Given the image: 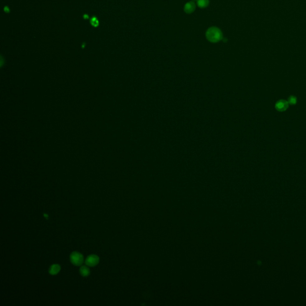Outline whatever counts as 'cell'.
Here are the masks:
<instances>
[{
    "instance_id": "6da1fadb",
    "label": "cell",
    "mask_w": 306,
    "mask_h": 306,
    "mask_svg": "<svg viewBox=\"0 0 306 306\" xmlns=\"http://www.w3.org/2000/svg\"><path fill=\"white\" fill-rule=\"evenodd\" d=\"M206 37L209 41L217 43L223 39V34L221 30L217 27H211L207 30Z\"/></svg>"
},
{
    "instance_id": "7a4b0ae2",
    "label": "cell",
    "mask_w": 306,
    "mask_h": 306,
    "mask_svg": "<svg viewBox=\"0 0 306 306\" xmlns=\"http://www.w3.org/2000/svg\"><path fill=\"white\" fill-rule=\"evenodd\" d=\"M70 259L71 262L77 266H80L83 263L84 258L82 254L78 252H73L71 254Z\"/></svg>"
},
{
    "instance_id": "3957f363",
    "label": "cell",
    "mask_w": 306,
    "mask_h": 306,
    "mask_svg": "<svg viewBox=\"0 0 306 306\" xmlns=\"http://www.w3.org/2000/svg\"><path fill=\"white\" fill-rule=\"evenodd\" d=\"M289 103L288 101L281 99L277 102L275 104V108L279 112H284L289 107Z\"/></svg>"
},
{
    "instance_id": "277c9868",
    "label": "cell",
    "mask_w": 306,
    "mask_h": 306,
    "mask_svg": "<svg viewBox=\"0 0 306 306\" xmlns=\"http://www.w3.org/2000/svg\"><path fill=\"white\" fill-rule=\"evenodd\" d=\"M99 261V257L96 255H90L88 256L85 261V263L87 266L94 267L97 266Z\"/></svg>"
},
{
    "instance_id": "5b68a950",
    "label": "cell",
    "mask_w": 306,
    "mask_h": 306,
    "mask_svg": "<svg viewBox=\"0 0 306 306\" xmlns=\"http://www.w3.org/2000/svg\"><path fill=\"white\" fill-rule=\"evenodd\" d=\"M195 8V6L194 2L190 1V2H187V4L185 5L184 11L187 13L190 14V13H191L194 12Z\"/></svg>"
},
{
    "instance_id": "8992f818",
    "label": "cell",
    "mask_w": 306,
    "mask_h": 306,
    "mask_svg": "<svg viewBox=\"0 0 306 306\" xmlns=\"http://www.w3.org/2000/svg\"><path fill=\"white\" fill-rule=\"evenodd\" d=\"M60 270V266L59 264H53L49 269V273L52 275H57Z\"/></svg>"
},
{
    "instance_id": "52a82bcc",
    "label": "cell",
    "mask_w": 306,
    "mask_h": 306,
    "mask_svg": "<svg viewBox=\"0 0 306 306\" xmlns=\"http://www.w3.org/2000/svg\"><path fill=\"white\" fill-rule=\"evenodd\" d=\"M80 274L82 275V276L84 277L88 276L90 275V269L86 266L81 267V268L80 269Z\"/></svg>"
},
{
    "instance_id": "ba28073f",
    "label": "cell",
    "mask_w": 306,
    "mask_h": 306,
    "mask_svg": "<svg viewBox=\"0 0 306 306\" xmlns=\"http://www.w3.org/2000/svg\"><path fill=\"white\" fill-rule=\"evenodd\" d=\"M197 5L200 8L206 7L209 4V0H197Z\"/></svg>"
},
{
    "instance_id": "9c48e42d",
    "label": "cell",
    "mask_w": 306,
    "mask_h": 306,
    "mask_svg": "<svg viewBox=\"0 0 306 306\" xmlns=\"http://www.w3.org/2000/svg\"><path fill=\"white\" fill-rule=\"evenodd\" d=\"M288 102L290 105H295L297 102V97H295L294 96H290L288 99Z\"/></svg>"
},
{
    "instance_id": "30bf717a",
    "label": "cell",
    "mask_w": 306,
    "mask_h": 306,
    "mask_svg": "<svg viewBox=\"0 0 306 306\" xmlns=\"http://www.w3.org/2000/svg\"><path fill=\"white\" fill-rule=\"evenodd\" d=\"M92 25H93L96 26V24H97V20H95V21H94V22H93V21H92Z\"/></svg>"
},
{
    "instance_id": "8fae6325",
    "label": "cell",
    "mask_w": 306,
    "mask_h": 306,
    "mask_svg": "<svg viewBox=\"0 0 306 306\" xmlns=\"http://www.w3.org/2000/svg\"><path fill=\"white\" fill-rule=\"evenodd\" d=\"M44 216H45V217H46V218H47V217H48V215H46V214H44Z\"/></svg>"
}]
</instances>
